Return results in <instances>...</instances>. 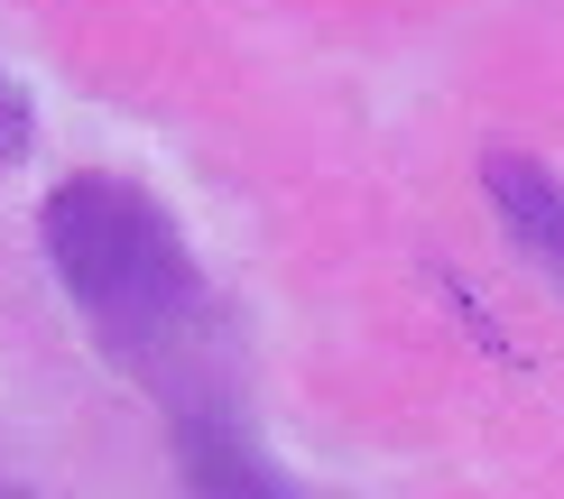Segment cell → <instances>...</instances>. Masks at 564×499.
Wrapping results in <instances>:
<instances>
[{
	"instance_id": "6da1fadb",
	"label": "cell",
	"mask_w": 564,
	"mask_h": 499,
	"mask_svg": "<svg viewBox=\"0 0 564 499\" xmlns=\"http://www.w3.org/2000/svg\"><path fill=\"white\" fill-rule=\"evenodd\" d=\"M46 259H56V288L75 296V315L93 324V343L121 351L130 370H158L195 343V250L130 176H65L46 195Z\"/></svg>"
},
{
	"instance_id": "7a4b0ae2",
	"label": "cell",
	"mask_w": 564,
	"mask_h": 499,
	"mask_svg": "<svg viewBox=\"0 0 564 499\" xmlns=\"http://www.w3.org/2000/svg\"><path fill=\"white\" fill-rule=\"evenodd\" d=\"M481 185H490L500 231L519 241V259H528V269H546L555 288H564V176H555V166H536V158H490Z\"/></svg>"
},
{
	"instance_id": "3957f363",
	"label": "cell",
	"mask_w": 564,
	"mask_h": 499,
	"mask_svg": "<svg viewBox=\"0 0 564 499\" xmlns=\"http://www.w3.org/2000/svg\"><path fill=\"white\" fill-rule=\"evenodd\" d=\"M176 471H185L195 490H260V499L288 490L260 454H250L241 425H231L223 408H204V398H185V408H176Z\"/></svg>"
},
{
	"instance_id": "277c9868",
	"label": "cell",
	"mask_w": 564,
	"mask_h": 499,
	"mask_svg": "<svg viewBox=\"0 0 564 499\" xmlns=\"http://www.w3.org/2000/svg\"><path fill=\"white\" fill-rule=\"evenodd\" d=\"M29 139H37V111H29V93L0 75V166H19V158H29Z\"/></svg>"
}]
</instances>
